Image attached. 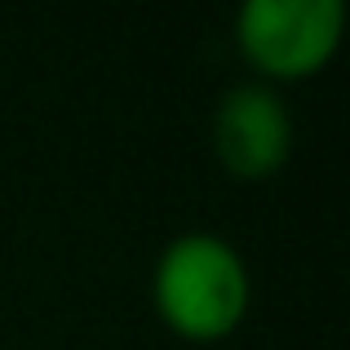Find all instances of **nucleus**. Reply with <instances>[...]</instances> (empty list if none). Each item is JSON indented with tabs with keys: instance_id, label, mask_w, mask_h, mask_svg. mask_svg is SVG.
I'll list each match as a JSON object with an SVG mask.
<instances>
[{
	"instance_id": "nucleus-1",
	"label": "nucleus",
	"mask_w": 350,
	"mask_h": 350,
	"mask_svg": "<svg viewBox=\"0 0 350 350\" xmlns=\"http://www.w3.org/2000/svg\"><path fill=\"white\" fill-rule=\"evenodd\" d=\"M253 280L235 244L222 235L191 231L164 244L151 275L155 315L187 342H222L248 315Z\"/></svg>"
},
{
	"instance_id": "nucleus-2",
	"label": "nucleus",
	"mask_w": 350,
	"mask_h": 350,
	"mask_svg": "<svg viewBox=\"0 0 350 350\" xmlns=\"http://www.w3.org/2000/svg\"><path fill=\"white\" fill-rule=\"evenodd\" d=\"M342 31V0H248L235 14V44L266 85L319 76L333 62Z\"/></svg>"
},
{
	"instance_id": "nucleus-3",
	"label": "nucleus",
	"mask_w": 350,
	"mask_h": 350,
	"mask_svg": "<svg viewBox=\"0 0 350 350\" xmlns=\"http://www.w3.org/2000/svg\"><path fill=\"white\" fill-rule=\"evenodd\" d=\"M213 155L235 182H266L288 164L293 120L271 85H235L213 107Z\"/></svg>"
}]
</instances>
